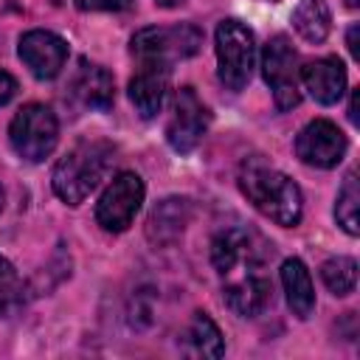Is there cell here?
Returning a JSON list of instances; mask_svg holds the SVG:
<instances>
[{
  "label": "cell",
  "mask_w": 360,
  "mask_h": 360,
  "mask_svg": "<svg viewBox=\"0 0 360 360\" xmlns=\"http://www.w3.org/2000/svg\"><path fill=\"white\" fill-rule=\"evenodd\" d=\"M273 248L245 225L222 228L211 242V262L222 278L225 304L242 315L256 318L273 301V281L264 273Z\"/></svg>",
  "instance_id": "1"
},
{
  "label": "cell",
  "mask_w": 360,
  "mask_h": 360,
  "mask_svg": "<svg viewBox=\"0 0 360 360\" xmlns=\"http://www.w3.org/2000/svg\"><path fill=\"white\" fill-rule=\"evenodd\" d=\"M357 22L354 25H349V34H346V45H349V53L354 56V59H360V48H357Z\"/></svg>",
  "instance_id": "24"
},
{
  "label": "cell",
  "mask_w": 360,
  "mask_h": 360,
  "mask_svg": "<svg viewBox=\"0 0 360 360\" xmlns=\"http://www.w3.org/2000/svg\"><path fill=\"white\" fill-rule=\"evenodd\" d=\"M349 118H352V124H357V93H352V104H349Z\"/></svg>",
  "instance_id": "25"
},
{
  "label": "cell",
  "mask_w": 360,
  "mask_h": 360,
  "mask_svg": "<svg viewBox=\"0 0 360 360\" xmlns=\"http://www.w3.org/2000/svg\"><path fill=\"white\" fill-rule=\"evenodd\" d=\"M112 160H115V146L110 141H104V138L79 141L53 166L51 183H53L56 197L62 202H68V205L84 202V197L104 180V174L110 172Z\"/></svg>",
  "instance_id": "3"
},
{
  "label": "cell",
  "mask_w": 360,
  "mask_h": 360,
  "mask_svg": "<svg viewBox=\"0 0 360 360\" xmlns=\"http://www.w3.org/2000/svg\"><path fill=\"white\" fill-rule=\"evenodd\" d=\"M298 76L304 82V90H309V96L318 104H338L346 90V68L338 56L315 59L304 65Z\"/></svg>",
  "instance_id": "13"
},
{
  "label": "cell",
  "mask_w": 360,
  "mask_h": 360,
  "mask_svg": "<svg viewBox=\"0 0 360 360\" xmlns=\"http://www.w3.org/2000/svg\"><path fill=\"white\" fill-rule=\"evenodd\" d=\"M0 211H3V188H0Z\"/></svg>",
  "instance_id": "28"
},
{
  "label": "cell",
  "mask_w": 360,
  "mask_h": 360,
  "mask_svg": "<svg viewBox=\"0 0 360 360\" xmlns=\"http://www.w3.org/2000/svg\"><path fill=\"white\" fill-rule=\"evenodd\" d=\"M357 202H360L357 177H354V172H349L346 180H343V188L338 191V202H335V219L349 236H357V231H360V225H357Z\"/></svg>",
  "instance_id": "21"
},
{
  "label": "cell",
  "mask_w": 360,
  "mask_h": 360,
  "mask_svg": "<svg viewBox=\"0 0 360 360\" xmlns=\"http://www.w3.org/2000/svg\"><path fill=\"white\" fill-rule=\"evenodd\" d=\"M214 42H217L214 48H217L219 82L228 90H242L253 73V59H256L253 34L239 20H222L217 25Z\"/></svg>",
  "instance_id": "6"
},
{
  "label": "cell",
  "mask_w": 360,
  "mask_h": 360,
  "mask_svg": "<svg viewBox=\"0 0 360 360\" xmlns=\"http://www.w3.org/2000/svg\"><path fill=\"white\" fill-rule=\"evenodd\" d=\"M346 3H349V6H352V8H354V6H357V3H360V0H346Z\"/></svg>",
  "instance_id": "27"
},
{
  "label": "cell",
  "mask_w": 360,
  "mask_h": 360,
  "mask_svg": "<svg viewBox=\"0 0 360 360\" xmlns=\"http://www.w3.org/2000/svg\"><path fill=\"white\" fill-rule=\"evenodd\" d=\"M8 141H11V149L22 160H28V163L45 160L59 141V121H56L53 110L45 104H25L11 118Z\"/></svg>",
  "instance_id": "5"
},
{
  "label": "cell",
  "mask_w": 360,
  "mask_h": 360,
  "mask_svg": "<svg viewBox=\"0 0 360 360\" xmlns=\"http://www.w3.org/2000/svg\"><path fill=\"white\" fill-rule=\"evenodd\" d=\"M295 155L315 169H332L346 155V135L326 118L309 121L295 138Z\"/></svg>",
  "instance_id": "10"
},
{
  "label": "cell",
  "mask_w": 360,
  "mask_h": 360,
  "mask_svg": "<svg viewBox=\"0 0 360 360\" xmlns=\"http://www.w3.org/2000/svg\"><path fill=\"white\" fill-rule=\"evenodd\" d=\"M273 3H276V0H273Z\"/></svg>",
  "instance_id": "29"
},
{
  "label": "cell",
  "mask_w": 360,
  "mask_h": 360,
  "mask_svg": "<svg viewBox=\"0 0 360 360\" xmlns=\"http://www.w3.org/2000/svg\"><path fill=\"white\" fill-rule=\"evenodd\" d=\"M25 307V281L8 259L0 256V318H11Z\"/></svg>",
  "instance_id": "20"
},
{
  "label": "cell",
  "mask_w": 360,
  "mask_h": 360,
  "mask_svg": "<svg viewBox=\"0 0 360 360\" xmlns=\"http://www.w3.org/2000/svg\"><path fill=\"white\" fill-rule=\"evenodd\" d=\"M281 284L287 292V304L292 309L295 318H309L315 309V290H312V278L309 270L301 259H287L281 264Z\"/></svg>",
  "instance_id": "16"
},
{
  "label": "cell",
  "mask_w": 360,
  "mask_h": 360,
  "mask_svg": "<svg viewBox=\"0 0 360 360\" xmlns=\"http://www.w3.org/2000/svg\"><path fill=\"white\" fill-rule=\"evenodd\" d=\"M14 93H17V79H14L11 73L0 70V107L8 104V101L14 98Z\"/></svg>",
  "instance_id": "23"
},
{
  "label": "cell",
  "mask_w": 360,
  "mask_h": 360,
  "mask_svg": "<svg viewBox=\"0 0 360 360\" xmlns=\"http://www.w3.org/2000/svg\"><path fill=\"white\" fill-rule=\"evenodd\" d=\"M169 76H172L169 65L138 62V70L129 79V101L135 104L141 118H155L160 112L169 90Z\"/></svg>",
  "instance_id": "12"
},
{
  "label": "cell",
  "mask_w": 360,
  "mask_h": 360,
  "mask_svg": "<svg viewBox=\"0 0 360 360\" xmlns=\"http://www.w3.org/2000/svg\"><path fill=\"white\" fill-rule=\"evenodd\" d=\"M292 22L307 42H323L332 28V14L323 0H301V6L292 14Z\"/></svg>",
  "instance_id": "18"
},
{
  "label": "cell",
  "mask_w": 360,
  "mask_h": 360,
  "mask_svg": "<svg viewBox=\"0 0 360 360\" xmlns=\"http://www.w3.org/2000/svg\"><path fill=\"white\" fill-rule=\"evenodd\" d=\"M17 53L37 79H53V76H59V70L68 62V42L62 37H56L53 31L37 28V31H28L20 37Z\"/></svg>",
  "instance_id": "11"
},
{
  "label": "cell",
  "mask_w": 360,
  "mask_h": 360,
  "mask_svg": "<svg viewBox=\"0 0 360 360\" xmlns=\"http://www.w3.org/2000/svg\"><path fill=\"white\" fill-rule=\"evenodd\" d=\"M70 87H73L76 98H79L84 107H90V110H110V107H112L115 82H112V76H110L101 65H93V62L82 59Z\"/></svg>",
  "instance_id": "15"
},
{
  "label": "cell",
  "mask_w": 360,
  "mask_h": 360,
  "mask_svg": "<svg viewBox=\"0 0 360 360\" xmlns=\"http://www.w3.org/2000/svg\"><path fill=\"white\" fill-rule=\"evenodd\" d=\"M321 278L332 295H349L357 284V262L352 256H335L321 264Z\"/></svg>",
  "instance_id": "19"
},
{
  "label": "cell",
  "mask_w": 360,
  "mask_h": 360,
  "mask_svg": "<svg viewBox=\"0 0 360 360\" xmlns=\"http://www.w3.org/2000/svg\"><path fill=\"white\" fill-rule=\"evenodd\" d=\"M202 48V31L191 22L177 25H152L135 31L129 51L135 62H158V65H174L177 59H188Z\"/></svg>",
  "instance_id": "4"
},
{
  "label": "cell",
  "mask_w": 360,
  "mask_h": 360,
  "mask_svg": "<svg viewBox=\"0 0 360 360\" xmlns=\"http://www.w3.org/2000/svg\"><path fill=\"white\" fill-rule=\"evenodd\" d=\"M143 191H146L143 180L135 172L115 174L112 183L104 188V194L96 202V222L110 233L127 231L143 202Z\"/></svg>",
  "instance_id": "9"
},
{
  "label": "cell",
  "mask_w": 360,
  "mask_h": 360,
  "mask_svg": "<svg viewBox=\"0 0 360 360\" xmlns=\"http://www.w3.org/2000/svg\"><path fill=\"white\" fill-rule=\"evenodd\" d=\"M183 352L191 357H222V352H225L222 335L205 312H194V318L183 335Z\"/></svg>",
  "instance_id": "17"
},
{
  "label": "cell",
  "mask_w": 360,
  "mask_h": 360,
  "mask_svg": "<svg viewBox=\"0 0 360 360\" xmlns=\"http://www.w3.org/2000/svg\"><path fill=\"white\" fill-rule=\"evenodd\" d=\"M82 11H124L132 6V0H76Z\"/></svg>",
  "instance_id": "22"
},
{
  "label": "cell",
  "mask_w": 360,
  "mask_h": 360,
  "mask_svg": "<svg viewBox=\"0 0 360 360\" xmlns=\"http://www.w3.org/2000/svg\"><path fill=\"white\" fill-rule=\"evenodd\" d=\"M262 73L264 82L273 90L276 107L278 110H292L301 101V90H298V53L292 48V42L278 34L273 37L264 51H262Z\"/></svg>",
  "instance_id": "7"
},
{
  "label": "cell",
  "mask_w": 360,
  "mask_h": 360,
  "mask_svg": "<svg viewBox=\"0 0 360 360\" xmlns=\"http://www.w3.org/2000/svg\"><path fill=\"white\" fill-rule=\"evenodd\" d=\"M160 8H174V6H180V3H186V0H155Z\"/></svg>",
  "instance_id": "26"
},
{
  "label": "cell",
  "mask_w": 360,
  "mask_h": 360,
  "mask_svg": "<svg viewBox=\"0 0 360 360\" xmlns=\"http://www.w3.org/2000/svg\"><path fill=\"white\" fill-rule=\"evenodd\" d=\"M188 219H191V202L186 197H166L152 208L146 219V239L160 248L172 245L186 231Z\"/></svg>",
  "instance_id": "14"
},
{
  "label": "cell",
  "mask_w": 360,
  "mask_h": 360,
  "mask_svg": "<svg viewBox=\"0 0 360 360\" xmlns=\"http://www.w3.org/2000/svg\"><path fill=\"white\" fill-rule=\"evenodd\" d=\"M239 188L248 197V202H253V208L262 211L267 219L284 228H295L301 222V211H304L301 188L284 172L267 166L262 158H248L242 163Z\"/></svg>",
  "instance_id": "2"
},
{
  "label": "cell",
  "mask_w": 360,
  "mask_h": 360,
  "mask_svg": "<svg viewBox=\"0 0 360 360\" xmlns=\"http://www.w3.org/2000/svg\"><path fill=\"white\" fill-rule=\"evenodd\" d=\"M208 124H211V112L200 101L194 87H180L172 98V110H169V121H166L169 146L180 155H188L202 141Z\"/></svg>",
  "instance_id": "8"
}]
</instances>
